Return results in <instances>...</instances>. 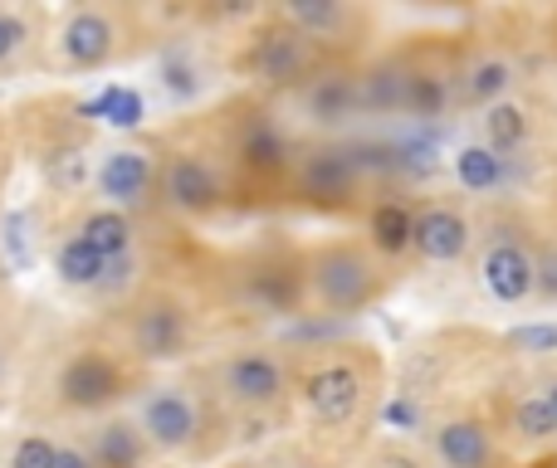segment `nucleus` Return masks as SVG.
<instances>
[{"label":"nucleus","mask_w":557,"mask_h":468,"mask_svg":"<svg viewBox=\"0 0 557 468\" xmlns=\"http://www.w3.org/2000/svg\"><path fill=\"white\" fill-rule=\"evenodd\" d=\"M231 468H284V464H264V459H235Z\"/></svg>","instance_id":"nucleus-39"},{"label":"nucleus","mask_w":557,"mask_h":468,"mask_svg":"<svg viewBox=\"0 0 557 468\" xmlns=\"http://www.w3.org/2000/svg\"><path fill=\"white\" fill-rule=\"evenodd\" d=\"M5 376H10V352H5V342H0V385H5Z\"/></svg>","instance_id":"nucleus-40"},{"label":"nucleus","mask_w":557,"mask_h":468,"mask_svg":"<svg viewBox=\"0 0 557 468\" xmlns=\"http://www.w3.org/2000/svg\"><path fill=\"white\" fill-rule=\"evenodd\" d=\"M474 278L499 307L533 303V235L509 215H494L474 239Z\"/></svg>","instance_id":"nucleus-8"},{"label":"nucleus","mask_w":557,"mask_h":468,"mask_svg":"<svg viewBox=\"0 0 557 468\" xmlns=\"http://www.w3.org/2000/svg\"><path fill=\"white\" fill-rule=\"evenodd\" d=\"M386 288H392L386 258L357 235L323 239L304 254V298L318 317H333V322L357 317L382 303Z\"/></svg>","instance_id":"nucleus-2"},{"label":"nucleus","mask_w":557,"mask_h":468,"mask_svg":"<svg viewBox=\"0 0 557 468\" xmlns=\"http://www.w3.org/2000/svg\"><path fill=\"white\" fill-rule=\"evenodd\" d=\"M513 88H519V59L509 49H480L455 64V113H484L513 98Z\"/></svg>","instance_id":"nucleus-20"},{"label":"nucleus","mask_w":557,"mask_h":468,"mask_svg":"<svg viewBox=\"0 0 557 468\" xmlns=\"http://www.w3.org/2000/svg\"><path fill=\"white\" fill-rule=\"evenodd\" d=\"M78 117H94V123H108V127H137L147 117V103L133 84H108L98 98L78 103Z\"/></svg>","instance_id":"nucleus-30"},{"label":"nucleus","mask_w":557,"mask_h":468,"mask_svg":"<svg viewBox=\"0 0 557 468\" xmlns=\"http://www.w3.org/2000/svg\"><path fill=\"white\" fill-rule=\"evenodd\" d=\"M323 64H327L323 49L308 45L294 25H284V20H274V15H264L240 49V68L260 88H270V93H294V88H304Z\"/></svg>","instance_id":"nucleus-10"},{"label":"nucleus","mask_w":557,"mask_h":468,"mask_svg":"<svg viewBox=\"0 0 557 468\" xmlns=\"http://www.w3.org/2000/svg\"><path fill=\"white\" fill-rule=\"evenodd\" d=\"M133 420L143 430L147 450L157 459H186L201 450L206 434V401L182 381H162V385H143L133 401Z\"/></svg>","instance_id":"nucleus-9"},{"label":"nucleus","mask_w":557,"mask_h":468,"mask_svg":"<svg viewBox=\"0 0 557 468\" xmlns=\"http://www.w3.org/2000/svg\"><path fill=\"white\" fill-rule=\"evenodd\" d=\"M382 356L357 342H318L294 362V410L318 450H352L382 410Z\"/></svg>","instance_id":"nucleus-1"},{"label":"nucleus","mask_w":557,"mask_h":468,"mask_svg":"<svg viewBox=\"0 0 557 468\" xmlns=\"http://www.w3.org/2000/svg\"><path fill=\"white\" fill-rule=\"evenodd\" d=\"M157 181H162V152L143 142H117L108 152H98L94 162V191L103 205L133 215L137 205H147L157 195Z\"/></svg>","instance_id":"nucleus-13"},{"label":"nucleus","mask_w":557,"mask_h":468,"mask_svg":"<svg viewBox=\"0 0 557 468\" xmlns=\"http://www.w3.org/2000/svg\"><path fill=\"white\" fill-rule=\"evenodd\" d=\"M425 459H431V468H499L504 444L484 415L460 410L425 425Z\"/></svg>","instance_id":"nucleus-17"},{"label":"nucleus","mask_w":557,"mask_h":468,"mask_svg":"<svg viewBox=\"0 0 557 468\" xmlns=\"http://www.w3.org/2000/svg\"><path fill=\"white\" fill-rule=\"evenodd\" d=\"M504 342L529 362H557V322H519Z\"/></svg>","instance_id":"nucleus-33"},{"label":"nucleus","mask_w":557,"mask_h":468,"mask_svg":"<svg viewBox=\"0 0 557 468\" xmlns=\"http://www.w3.org/2000/svg\"><path fill=\"white\" fill-rule=\"evenodd\" d=\"M29 45H35V25H29V15L20 5H0V74H10V68L25 59Z\"/></svg>","instance_id":"nucleus-31"},{"label":"nucleus","mask_w":557,"mask_h":468,"mask_svg":"<svg viewBox=\"0 0 557 468\" xmlns=\"http://www.w3.org/2000/svg\"><path fill=\"white\" fill-rule=\"evenodd\" d=\"M357 103L362 117H401L406 113V54H376L357 64Z\"/></svg>","instance_id":"nucleus-22"},{"label":"nucleus","mask_w":557,"mask_h":468,"mask_svg":"<svg viewBox=\"0 0 557 468\" xmlns=\"http://www.w3.org/2000/svg\"><path fill=\"white\" fill-rule=\"evenodd\" d=\"M367 172L357 162L352 137H318V142L298 147L294 176H288V195H298L313 211H347L362 201L367 191Z\"/></svg>","instance_id":"nucleus-7"},{"label":"nucleus","mask_w":557,"mask_h":468,"mask_svg":"<svg viewBox=\"0 0 557 468\" xmlns=\"http://www.w3.org/2000/svg\"><path fill=\"white\" fill-rule=\"evenodd\" d=\"M39 176H45L49 191L74 195L84 186H94V152L84 142H54L39 152Z\"/></svg>","instance_id":"nucleus-29"},{"label":"nucleus","mask_w":557,"mask_h":468,"mask_svg":"<svg viewBox=\"0 0 557 468\" xmlns=\"http://www.w3.org/2000/svg\"><path fill=\"white\" fill-rule=\"evenodd\" d=\"M49 268H54V278L64 288H78V293H98L108 278V258L98 254L88 239H78L69 230L64 239H54V249H49Z\"/></svg>","instance_id":"nucleus-27"},{"label":"nucleus","mask_w":557,"mask_h":468,"mask_svg":"<svg viewBox=\"0 0 557 468\" xmlns=\"http://www.w3.org/2000/svg\"><path fill=\"white\" fill-rule=\"evenodd\" d=\"M499 444H509L513 454H543L557 450V420L543 401L539 381L529 391H519L509 405H504V420H499Z\"/></svg>","instance_id":"nucleus-21"},{"label":"nucleus","mask_w":557,"mask_h":468,"mask_svg":"<svg viewBox=\"0 0 557 468\" xmlns=\"http://www.w3.org/2000/svg\"><path fill=\"white\" fill-rule=\"evenodd\" d=\"M231 162L245 186H284L288 191V176H294V162H298V142L270 113H250V117H240V127H235V137H231Z\"/></svg>","instance_id":"nucleus-14"},{"label":"nucleus","mask_w":557,"mask_h":468,"mask_svg":"<svg viewBox=\"0 0 557 468\" xmlns=\"http://www.w3.org/2000/svg\"><path fill=\"white\" fill-rule=\"evenodd\" d=\"M450 172H455V186H460L465 195H499L504 186L513 181V162L494 156L480 137L455 147V152H450Z\"/></svg>","instance_id":"nucleus-25"},{"label":"nucleus","mask_w":557,"mask_h":468,"mask_svg":"<svg viewBox=\"0 0 557 468\" xmlns=\"http://www.w3.org/2000/svg\"><path fill=\"white\" fill-rule=\"evenodd\" d=\"M215 84V64L191 39H172L152 59V88L166 107H196Z\"/></svg>","instance_id":"nucleus-19"},{"label":"nucleus","mask_w":557,"mask_h":468,"mask_svg":"<svg viewBox=\"0 0 557 468\" xmlns=\"http://www.w3.org/2000/svg\"><path fill=\"white\" fill-rule=\"evenodd\" d=\"M367 468H431V459H425V450H411L406 440H386L372 450Z\"/></svg>","instance_id":"nucleus-36"},{"label":"nucleus","mask_w":557,"mask_h":468,"mask_svg":"<svg viewBox=\"0 0 557 468\" xmlns=\"http://www.w3.org/2000/svg\"><path fill=\"white\" fill-rule=\"evenodd\" d=\"M54 468H98V464H94V454H88L84 440H64L59 444V464Z\"/></svg>","instance_id":"nucleus-37"},{"label":"nucleus","mask_w":557,"mask_h":468,"mask_svg":"<svg viewBox=\"0 0 557 468\" xmlns=\"http://www.w3.org/2000/svg\"><path fill=\"white\" fill-rule=\"evenodd\" d=\"M533 303L557 307V235L533 239Z\"/></svg>","instance_id":"nucleus-34"},{"label":"nucleus","mask_w":557,"mask_h":468,"mask_svg":"<svg viewBox=\"0 0 557 468\" xmlns=\"http://www.w3.org/2000/svg\"><path fill=\"white\" fill-rule=\"evenodd\" d=\"M480 225L465 205L455 201H425L416 205V235H411V254L421 264H460L474 254Z\"/></svg>","instance_id":"nucleus-18"},{"label":"nucleus","mask_w":557,"mask_h":468,"mask_svg":"<svg viewBox=\"0 0 557 468\" xmlns=\"http://www.w3.org/2000/svg\"><path fill=\"white\" fill-rule=\"evenodd\" d=\"M59 434L54 430H25L5 454V468H54L59 464Z\"/></svg>","instance_id":"nucleus-32"},{"label":"nucleus","mask_w":557,"mask_h":468,"mask_svg":"<svg viewBox=\"0 0 557 468\" xmlns=\"http://www.w3.org/2000/svg\"><path fill=\"white\" fill-rule=\"evenodd\" d=\"M533 137H539V117H533V107L523 103V98H504V103L480 113V142L490 147L494 156H504V162L529 152Z\"/></svg>","instance_id":"nucleus-24"},{"label":"nucleus","mask_w":557,"mask_h":468,"mask_svg":"<svg viewBox=\"0 0 557 468\" xmlns=\"http://www.w3.org/2000/svg\"><path fill=\"white\" fill-rule=\"evenodd\" d=\"M157 195L172 215L182 220H211V215L225 211V176L215 172L211 156L191 152V147H172L162 152V181H157Z\"/></svg>","instance_id":"nucleus-11"},{"label":"nucleus","mask_w":557,"mask_h":468,"mask_svg":"<svg viewBox=\"0 0 557 468\" xmlns=\"http://www.w3.org/2000/svg\"><path fill=\"white\" fill-rule=\"evenodd\" d=\"M411 235H416V205L396 201V195L372 201V211H367V244H372L386 264L411 254Z\"/></svg>","instance_id":"nucleus-26"},{"label":"nucleus","mask_w":557,"mask_h":468,"mask_svg":"<svg viewBox=\"0 0 557 468\" xmlns=\"http://www.w3.org/2000/svg\"><path fill=\"white\" fill-rule=\"evenodd\" d=\"M123 346L137 366L182 362L196 346V307L172 288H147V293H137L127 303Z\"/></svg>","instance_id":"nucleus-6"},{"label":"nucleus","mask_w":557,"mask_h":468,"mask_svg":"<svg viewBox=\"0 0 557 468\" xmlns=\"http://www.w3.org/2000/svg\"><path fill=\"white\" fill-rule=\"evenodd\" d=\"M211 401L231 415H274L294 405V362L284 346H235L211 366Z\"/></svg>","instance_id":"nucleus-5"},{"label":"nucleus","mask_w":557,"mask_h":468,"mask_svg":"<svg viewBox=\"0 0 557 468\" xmlns=\"http://www.w3.org/2000/svg\"><path fill=\"white\" fill-rule=\"evenodd\" d=\"M84 444H88V454H94L98 468H147V459H152V450H147L133 410L103 415V420L84 434Z\"/></svg>","instance_id":"nucleus-23"},{"label":"nucleus","mask_w":557,"mask_h":468,"mask_svg":"<svg viewBox=\"0 0 557 468\" xmlns=\"http://www.w3.org/2000/svg\"><path fill=\"white\" fill-rule=\"evenodd\" d=\"M288 103H294V113L318 137H347V127L362 117V103H357V64L327 59L304 88L288 93Z\"/></svg>","instance_id":"nucleus-12"},{"label":"nucleus","mask_w":557,"mask_h":468,"mask_svg":"<svg viewBox=\"0 0 557 468\" xmlns=\"http://www.w3.org/2000/svg\"><path fill=\"white\" fill-rule=\"evenodd\" d=\"M143 366L127 356L123 342H78L54 371V405L64 415L103 420L137 391Z\"/></svg>","instance_id":"nucleus-3"},{"label":"nucleus","mask_w":557,"mask_h":468,"mask_svg":"<svg viewBox=\"0 0 557 468\" xmlns=\"http://www.w3.org/2000/svg\"><path fill=\"white\" fill-rule=\"evenodd\" d=\"M235 298L264 317H304V258L288 254H255L235 268Z\"/></svg>","instance_id":"nucleus-16"},{"label":"nucleus","mask_w":557,"mask_h":468,"mask_svg":"<svg viewBox=\"0 0 557 468\" xmlns=\"http://www.w3.org/2000/svg\"><path fill=\"white\" fill-rule=\"evenodd\" d=\"M74 235L88 239V244H94L108 264H113V258H133V249H137L133 215L113 211V205H94V211H84V220L74 225Z\"/></svg>","instance_id":"nucleus-28"},{"label":"nucleus","mask_w":557,"mask_h":468,"mask_svg":"<svg viewBox=\"0 0 557 468\" xmlns=\"http://www.w3.org/2000/svg\"><path fill=\"white\" fill-rule=\"evenodd\" d=\"M274 20L294 25L308 45H318L327 59H337L343 49H357L372 35V10L352 5V0H284L270 10Z\"/></svg>","instance_id":"nucleus-15"},{"label":"nucleus","mask_w":557,"mask_h":468,"mask_svg":"<svg viewBox=\"0 0 557 468\" xmlns=\"http://www.w3.org/2000/svg\"><path fill=\"white\" fill-rule=\"evenodd\" d=\"M133 35H137L133 10L84 0V5L59 10L49 54H54L59 74H103L133 49Z\"/></svg>","instance_id":"nucleus-4"},{"label":"nucleus","mask_w":557,"mask_h":468,"mask_svg":"<svg viewBox=\"0 0 557 468\" xmlns=\"http://www.w3.org/2000/svg\"><path fill=\"white\" fill-rule=\"evenodd\" d=\"M539 391H543V401H548V410H553V420H557V362L539 376Z\"/></svg>","instance_id":"nucleus-38"},{"label":"nucleus","mask_w":557,"mask_h":468,"mask_svg":"<svg viewBox=\"0 0 557 468\" xmlns=\"http://www.w3.org/2000/svg\"><path fill=\"white\" fill-rule=\"evenodd\" d=\"M376 420L382 425H392V434H416V430H425V410H421V401L416 395H382V410H376Z\"/></svg>","instance_id":"nucleus-35"}]
</instances>
